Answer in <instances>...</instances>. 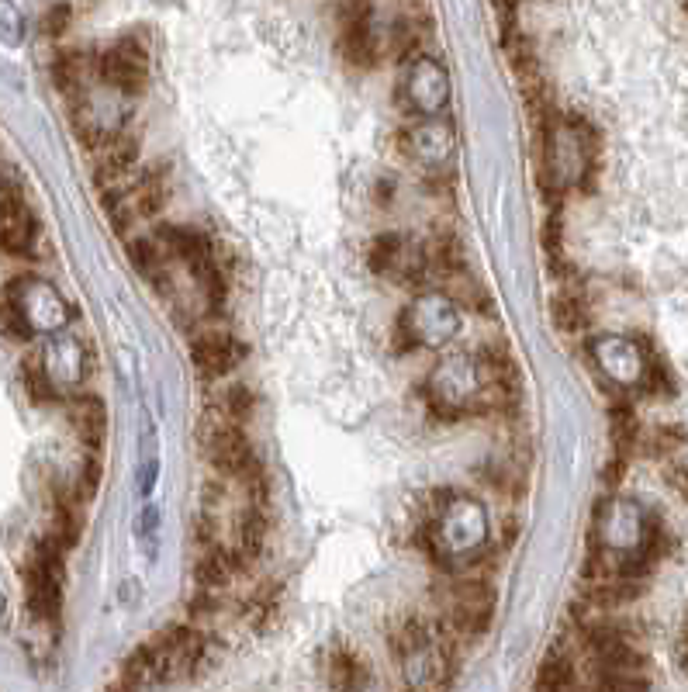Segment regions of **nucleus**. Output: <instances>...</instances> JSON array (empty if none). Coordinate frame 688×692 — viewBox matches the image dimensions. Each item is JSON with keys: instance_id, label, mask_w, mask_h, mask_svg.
<instances>
[{"instance_id": "1", "label": "nucleus", "mask_w": 688, "mask_h": 692, "mask_svg": "<svg viewBox=\"0 0 688 692\" xmlns=\"http://www.w3.org/2000/svg\"><path fill=\"white\" fill-rule=\"evenodd\" d=\"M592 582L602 578H630L654 551V523L647 509L623 495H612L599 506L592 526Z\"/></svg>"}, {"instance_id": "2", "label": "nucleus", "mask_w": 688, "mask_h": 692, "mask_svg": "<svg viewBox=\"0 0 688 692\" xmlns=\"http://www.w3.org/2000/svg\"><path fill=\"white\" fill-rule=\"evenodd\" d=\"M426 537L436 558L450 568L474 564L488 551L491 540V516L485 502L467 492H443L426 519Z\"/></svg>"}, {"instance_id": "3", "label": "nucleus", "mask_w": 688, "mask_h": 692, "mask_svg": "<svg viewBox=\"0 0 688 692\" xmlns=\"http://www.w3.org/2000/svg\"><path fill=\"white\" fill-rule=\"evenodd\" d=\"M426 395L433 409L446 412V416H460V412H474L498 395L495 374H491L488 357L467 350H453L436 360V367L426 378Z\"/></svg>"}, {"instance_id": "4", "label": "nucleus", "mask_w": 688, "mask_h": 692, "mask_svg": "<svg viewBox=\"0 0 688 692\" xmlns=\"http://www.w3.org/2000/svg\"><path fill=\"white\" fill-rule=\"evenodd\" d=\"M70 302L59 295L56 284L42 277H18L7 288V329L18 340H35V336H56L70 329Z\"/></svg>"}, {"instance_id": "5", "label": "nucleus", "mask_w": 688, "mask_h": 692, "mask_svg": "<svg viewBox=\"0 0 688 692\" xmlns=\"http://www.w3.org/2000/svg\"><path fill=\"white\" fill-rule=\"evenodd\" d=\"M398 104L415 118H440L450 104V73L440 59L408 56L398 70Z\"/></svg>"}, {"instance_id": "6", "label": "nucleus", "mask_w": 688, "mask_h": 692, "mask_svg": "<svg viewBox=\"0 0 688 692\" xmlns=\"http://www.w3.org/2000/svg\"><path fill=\"white\" fill-rule=\"evenodd\" d=\"M460 333V308L443 291H426L412 298L402 312V336L415 350H443Z\"/></svg>"}, {"instance_id": "7", "label": "nucleus", "mask_w": 688, "mask_h": 692, "mask_svg": "<svg viewBox=\"0 0 688 692\" xmlns=\"http://www.w3.org/2000/svg\"><path fill=\"white\" fill-rule=\"evenodd\" d=\"M543 160H547V173L557 191H571V187L585 184L588 170H592V135L571 118H554L547 125Z\"/></svg>"}, {"instance_id": "8", "label": "nucleus", "mask_w": 688, "mask_h": 692, "mask_svg": "<svg viewBox=\"0 0 688 692\" xmlns=\"http://www.w3.org/2000/svg\"><path fill=\"white\" fill-rule=\"evenodd\" d=\"M87 367H90V357L83 350L80 336L63 329V333L42 340L39 360L32 364V385H42L52 398L73 395L83 385V378H87Z\"/></svg>"}, {"instance_id": "9", "label": "nucleus", "mask_w": 688, "mask_h": 692, "mask_svg": "<svg viewBox=\"0 0 688 692\" xmlns=\"http://www.w3.org/2000/svg\"><path fill=\"white\" fill-rule=\"evenodd\" d=\"M588 353H592L595 371H599L612 388L640 391V388L650 385L654 364H650V353L637 340H633V336L602 333V336H595V340L588 343Z\"/></svg>"}, {"instance_id": "10", "label": "nucleus", "mask_w": 688, "mask_h": 692, "mask_svg": "<svg viewBox=\"0 0 688 692\" xmlns=\"http://www.w3.org/2000/svg\"><path fill=\"white\" fill-rule=\"evenodd\" d=\"M201 447L208 454V461L215 464V471H222L232 481H253L260 478L256 471V457L249 450V440L243 436V423H232V419L208 412L201 426Z\"/></svg>"}, {"instance_id": "11", "label": "nucleus", "mask_w": 688, "mask_h": 692, "mask_svg": "<svg viewBox=\"0 0 688 692\" xmlns=\"http://www.w3.org/2000/svg\"><path fill=\"white\" fill-rule=\"evenodd\" d=\"M370 263H374L377 274H384L388 281H398V284H422V281H429V277H436L429 246L415 243V239H405V236L377 239L374 253H370Z\"/></svg>"}, {"instance_id": "12", "label": "nucleus", "mask_w": 688, "mask_h": 692, "mask_svg": "<svg viewBox=\"0 0 688 692\" xmlns=\"http://www.w3.org/2000/svg\"><path fill=\"white\" fill-rule=\"evenodd\" d=\"M97 77L104 87L122 90L125 97L142 94L149 84V52L139 39H122L97 52Z\"/></svg>"}, {"instance_id": "13", "label": "nucleus", "mask_w": 688, "mask_h": 692, "mask_svg": "<svg viewBox=\"0 0 688 692\" xmlns=\"http://www.w3.org/2000/svg\"><path fill=\"white\" fill-rule=\"evenodd\" d=\"M405 153L419 163L422 170L440 173L453 163L457 156V135H453V125L440 118H415V125H408L405 132Z\"/></svg>"}, {"instance_id": "14", "label": "nucleus", "mask_w": 688, "mask_h": 692, "mask_svg": "<svg viewBox=\"0 0 688 692\" xmlns=\"http://www.w3.org/2000/svg\"><path fill=\"white\" fill-rule=\"evenodd\" d=\"M194 360H198L201 374L225 378L243 360V343L225 329H204V333L194 336Z\"/></svg>"}, {"instance_id": "15", "label": "nucleus", "mask_w": 688, "mask_h": 692, "mask_svg": "<svg viewBox=\"0 0 688 692\" xmlns=\"http://www.w3.org/2000/svg\"><path fill=\"white\" fill-rule=\"evenodd\" d=\"M0 229H4V246L7 253H25L35 239V222L28 212L25 198L14 194V187L4 191V218H0Z\"/></svg>"}, {"instance_id": "16", "label": "nucleus", "mask_w": 688, "mask_h": 692, "mask_svg": "<svg viewBox=\"0 0 688 692\" xmlns=\"http://www.w3.org/2000/svg\"><path fill=\"white\" fill-rule=\"evenodd\" d=\"M325 675H329L336 692H370V668L364 665V658L353 651H343V648L329 651Z\"/></svg>"}, {"instance_id": "17", "label": "nucleus", "mask_w": 688, "mask_h": 692, "mask_svg": "<svg viewBox=\"0 0 688 692\" xmlns=\"http://www.w3.org/2000/svg\"><path fill=\"white\" fill-rule=\"evenodd\" d=\"M66 416H70L73 433H77L83 443H90V447H97L101 436L108 433V412L101 409L97 398H73Z\"/></svg>"}, {"instance_id": "18", "label": "nucleus", "mask_w": 688, "mask_h": 692, "mask_svg": "<svg viewBox=\"0 0 688 692\" xmlns=\"http://www.w3.org/2000/svg\"><path fill=\"white\" fill-rule=\"evenodd\" d=\"M211 412L232 419V423H243V419L253 416V395H249L246 388H239V385L222 388V391H218V398H215V405H211Z\"/></svg>"}, {"instance_id": "19", "label": "nucleus", "mask_w": 688, "mask_h": 692, "mask_svg": "<svg viewBox=\"0 0 688 692\" xmlns=\"http://www.w3.org/2000/svg\"><path fill=\"white\" fill-rule=\"evenodd\" d=\"M554 319H557V326H561L564 333H578V329L588 326V308H585L581 298L561 295L554 302Z\"/></svg>"}, {"instance_id": "20", "label": "nucleus", "mask_w": 688, "mask_h": 692, "mask_svg": "<svg viewBox=\"0 0 688 692\" xmlns=\"http://www.w3.org/2000/svg\"><path fill=\"white\" fill-rule=\"evenodd\" d=\"M664 478H668L671 488L688 502V461H675V457H671L668 468H664Z\"/></svg>"}, {"instance_id": "21", "label": "nucleus", "mask_w": 688, "mask_h": 692, "mask_svg": "<svg viewBox=\"0 0 688 692\" xmlns=\"http://www.w3.org/2000/svg\"><path fill=\"white\" fill-rule=\"evenodd\" d=\"M66 25H70V7H66V4L49 7V14H45V35L59 39V35L66 32Z\"/></svg>"}, {"instance_id": "22", "label": "nucleus", "mask_w": 688, "mask_h": 692, "mask_svg": "<svg viewBox=\"0 0 688 692\" xmlns=\"http://www.w3.org/2000/svg\"><path fill=\"white\" fill-rule=\"evenodd\" d=\"M153 481H156V461H146V475H142V495L153 492Z\"/></svg>"}, {"instance_id": "23", "label": "nucleus", "mask_w": 688, "mask_h": 692, "mask_svg": "<svg viewBox=\"0 0 688 692\" xmlns=\"http://www.w3.org/2000/svg\"><path fill=\"white\" fill-rule=\"evenodd\" d=\"M108 692H139V689H132V686H128V682H122V679H118L115 686H111Z\"/></svg>"}]
</instances>
